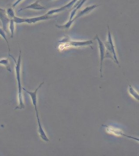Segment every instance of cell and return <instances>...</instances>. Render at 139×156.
<instances>
[{"label":"cell","mask_w":139,"mask_h":156,"mask_svg":"<svg viewBox=\"0 0 139 156\" xmlns=\"http://www.w3.org/2000/svg\"><path fill=\"white\" fill-rule=\"evenodd\" d=\"M6 12L7 16L8 17L10 20L13 19L15 16H16L14 11L13 9L12 8H9L6 10Z\"/></svg>","instance_id":"5bb4252c"},{"label":"cell","mask_w":139,"mask_h":156,"mask_svg":"<svg viewBox=\"0 0 139 156\" xmlns=\"http://www.w3.org/2000/svg\"><path fill=\"white\" fill-rule=\"evenodd\" d=\"M23 0H17V1H16V2H15L12 5V7L13 8H14L15 7H16V6L17 5H18L20 3V2H22Z\"/></svg>","instance_id":"ac0fdd59"},{"label":"cell","mask_w":139,"mask_h":156,"mask_svg":"<svg viewBox=\"0 0 139 156\" xmlns=\"http://www.w3.org/2000/svg\"><path fill=\"white\" fill-rule=\"evenodd\" d=\"M48 1H53V0H48Z\"/></svg>","instance_id":"d6986e66"},{"label":"cell","mask_w":139,"mask_h":156,"mask_svg":"<svg viewBox=\"0 0 139 156\" xmlns=\"http://www.w3.org/2000/svg\"><path fill=\"white\" fill-rule=\"evenodd\" d=\"M9 29L11 32L10 38H13V37L15 31V22L13 19L10 20L9 23Z\"/></svg>","instance_id":"2e32d148"},{"label":"cell","mask_w":139,"mask_h":156,"mask_svg":"<svg viewBox=\"0 0 139 156\" xmlns=\"http://www.w3.org/2000/svg\"><path fill=\"white\" fill-rule=\"evenodd\" d=\"M0 64L4 66L6 68L8 71L11 72V70L10 67L9 66V60L7 58H3L0 60Z\"/></svg>","instance_id":"9a60e30c"},{"label":"cell","mask_w":139,"mask_h":156,"mask_svg":"<svg viewBox=\"0 0 139 156\" xmlns=\"http://www.w3.org/2000/svg\"><path fill=\"white\" fill-rule=\"evenodd\" d=\"M21 51H20L19 55L17 61L16 62L15 59L13 56L9 54V56L13 58L14 61L15 62V70L16 73V80L17 81L18 86V105L15 108V110L22 109L25 108V105L23 100L22 90V87L21 85V80H20V68H21Z\"/></svg>","instance_id":"6da1fadb"},{"label":"cell","mask_w":139,"mask_h":156,"mask_svg":"<svg viewBox=\"0 0 139 156\" xmlns=\"http://www.w3.org/2000/svg\"><path fill=\"white\" fill-rule=\"evenodd\" d=\"M101 5H93L90 6L86 7L84 9L82 10L80 12H79L78 14L77 15L73 18L74 20H76L77 19L82 16L85 15L89 13L90 12H91L93 10L97 8V7Z\"/></svg>","instance_id":"8fae6325"},{"label":"cell","mask_w":139,"mask_h":156,"mask_svg":"<svg viewBox=\"0 0 139 156\" xmlns=\"http://www.w3.org/2000/svg\"><path fill=\"white\" fill-rule=\"evenodd\" d=\"M44 83V81H43V82L40 83V85L37 87V88H36L35 92H29L28 90H26V89L24 88H22V89L25 91L27 94H29L31 98L32 104L34 105L35 112H36V118H37L38 124V132H39V136L43 141L46 142H49V139H48V137H47L46 134H45L44 130L43 129V127H42V125H41V122H40V119L39 118V114H38V108H37V96H36V94H37L38 90L41 88V86L43 85Z\"/></svg>","instance_id":"7a4b0ae2"},{"label":"cell","mask_w":139,"mask_h":156,"mask_svg":"<svg viewBox=\"0 0 139 156\" xmlns=\"http://www.w3.org/2000/svg\"><path fill=\"white\" fill-rule=\"evenodd\" d=\"M105 129L106 132L110 134H113V135H117V136H125L126 138H131V139H134L136 141L139 142V139L137 138H134L131 136H129L128 135L124 134L123 133L122 130H120V129L118 128H115L114 127H112L111 126H105Z\"/></svg>","instance_id":"52a82bcc"},{"label":"cell","mask_w":139,"mask_h":156,"mask_svg":"<svg viewBox=\"0 0 139 156\" xmlns=\"http://www.w3.org/2000/svg\"><path fill=\"white\" fill-rule=\"evenodd\" d=\"M108 39L107 41H105L104 44V47L106 51H109L110 53L113 55L114 61L115 62L117 65H119V63L117 59V54L115 51V46L113 44V39H112V35L111 32L109 29V26H108Z\"/></svg>","instance_id":"277c9868"},{"label":"cell","mask_w":139,"mask_h":156,"mask_svg":"<svg viewBox=\"0 0 139 156\" xmlns=\"http://www.w3.org/2000/svg\"><path fill=\"white\" fill-rule=\"evenodd\" d=\"M0 20L2 24L3 29L7 32V26L9 23L10 19L8 17L6 9L0 7Z\"/></svg>","instance_id":"ba28073f"},{"label":"cell","mask_w":139,"mask_h":156,"mask_svg":"<svg viewBox=\"0 0 139 156\" xmlns=\"http://www.w3.org/2000/svg\"><path fill=\"white\" fill-rule=\"evenodd\" d=\"M75 21V20L73 19L71 20H69L66 24H64L63 25H56V27L57 28H59V29H69L70 27L71 26L72 24Z\"/></svg>","instance_id":"4fadbf2b"},{"label":"cell","mask_w":139,"mask_h":156,"mask_svg":"<svg viewBox=\"0 0 139 156\" xmlns=\"http://www.w3.org/2000/svg\"><path fill=\"white\" fill-rule=\"evenodd\" d=\"M39 1H40L39 0H37L36 2H35L29 5L24 8L20 9L19 10L18 12H20L25 9H33L35 10H42L46 9V7L39 4Z\"/></svg>","instance_id":"30bf717a"},{"label":"cell","mask_w":139,"mask_h":156,"mask_svg":"<svg viewBox=\"0 0 139 156\" xmlns=\"http://www.w3.org/2000/svg\"><path fill=\"white\" fill-rule=\"evenodd\" d=\"M0 35H1V36L3 38V39H4V40H5L6 42L8 47L9 51V46L8 40L7 39L4 30L3 29H2V28H1V27H0Z\"/></svg>","instance_id":"e0dca14e"},{"label":"cell","mask_w":139,"mask_h":156,"mask_svg":"<svg viewBox=\"0 0 139 156\" xmlns=\"http://www.w3.org/2000/svg\"><path fill=\"white\" fill-rule=\"evenodd\" d=\"M59 42L62 43H68L71 46L75 47H84V46H89L93 44L92 40L84 41H72L70 40L68 36H67L63 40H60Z\"/></svg>","instance_id":"5b68a950"},{"label":"cell","mask_w":139,"mask_h":156,"mask_svg":"<svg viewBox=\"0 0 139 156\" xmlns=\"http://www.w3.org/2000/svg\"><path fill=\"white\" fill-rule=\"evenodd\" d=\"M78 0H72L71 2H70L69 3H68V4L65 5L61 7L59 9L50 10H49L46 14H48V15L50 16L54 14L55 13H58V12L64 11V10L68 9H69L70 8H71L73 5L75 4V3Z\"/></svg>","instance_id":"9c48e42d"},{"label":"cell","mask_w":139,"mask_h":156,"mask_svg":"<svg viewBox=\"0 0 139 156\" xmlns=\"http://www.w3.org/2000/svg\"><path fill=\"white\" fill-rule=\"evenodd\" d=\"M95 39L97 40L98 44V47H99V51H100V72L101 77H102V64H103V61L104 59V55H105V49L104 43L99 39V37L97 35H96Z\"/></svg>","instance_id":"8992f818"},{"label":"cell","mask_w":139,"mask_h":156,"mask_svg":"<svg viewBox=\"0 0 139 156\" xmlns=\"http://www.w3.org/2000/svg\"><path fill=\"white\" fill-rule=\"evenodd\" d=\"M129 93L133 98H134L135 100H137V101H139L138 93L131 85H129Z\"/></svg>","instance_id":"7c38bea8"},{"label":"cell","mask_w":139,"mask_h":156,"mask_svg":"<svg viewBox=\"0 0 139 156\" xmlns=\"http://www.w3.org/2000/svg\"><path fill=\"white\" fill-rule=\"evenodd\" d=\"M52 18H53L52 16L48 15L47 14H45L44 15L41 16L31 17V18H23L15 16L13 20L15 23H25L31 24V23H35L42 21V20H48L51 19Z\"/></svg>","instance_id":"3957f363"}]
</instances>
